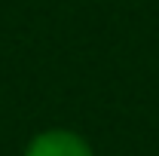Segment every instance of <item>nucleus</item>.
<instances>
[{"mask_svg": "<svg viewBox=\"0 0 159 156\" xmlns=\"http://www.w3.org/2000/svg\"><path fill=\"white\" fill-rule=\"evenodd\" d=\"M25 156H92V147L67 129H52L34 138Z\"/></svg>", "mask_w": 159, "mask_h": 156, "instance_id": "f257e3e1", "label": "nucleus"}]
</instances>
